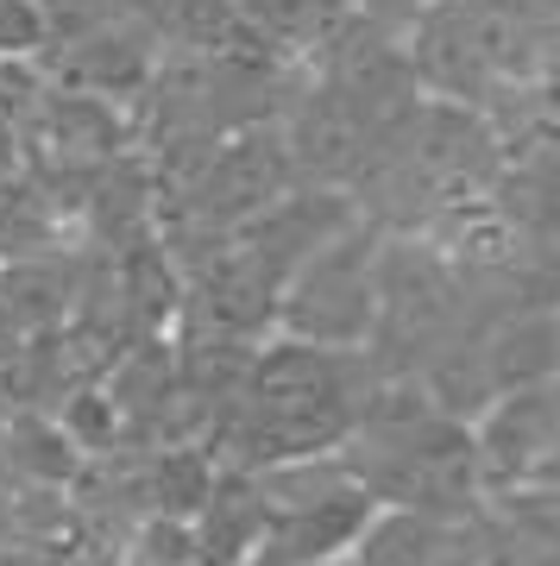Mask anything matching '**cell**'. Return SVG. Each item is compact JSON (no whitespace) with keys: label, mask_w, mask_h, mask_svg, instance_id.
<instances>
[{"label":"cell","mask_w":560,"mask_h":566,"mask_svg":"<svg viewBox=\"0 0 560 566\" xmlns=\"http://www.w3.org/2000/svg\"><path fill=\"white\" fill-rule=\"evenodd\" d=\"M372 385H378V365L365 359V346H309L271 334L201 447L215 453V465H240V472H265L302 453H334L353 434Z\"/></svg>","instance_id":"obj_1"},{"label":"cell","mask_w":560,"mask_h":566,"mask_svg":"<svg viewBox=\"0 0 560 566\" xmlns=\"http://www.w3.org/2000/svg\"><path fill=\"white\" fill-rule=\"evenodd\" d=\"M334 453L372 491V504L422 510V516H447V523H466L485 504L473 428L440 416L409 371L372 385L353 434Z\"/></svg>","instance_id":"obj_2"},{"label":"cell","mask_w":560,"mask_h":566,"mask_svg":"<svg viewBox=\"0 0 560 566\" xmlns=\"http://www.w3.org/2000/svg\"><path fill=\"white\" fill-rule=\"evenodd\" d=\"M378 240L384 227L360 214L328 245H315L283 277L271 334H290L309 346H365L372 315H378Z\"/></svg>","instance_id":"obj_3"},{"label":"cell","mask_w":560,"mask_h":566,"mask_svg":"<svg viewBox=\"0 0 560 566\" xmlns=\"http://www.w3.org/2000/svg\"><path fill=\"white\" fill-rule=\"evenodd\" d=\"M466 428H473V460H479L485 497L510 491V485H529L548 465V453L560 447V378L554 385L498 390Z\"/></svg>","instance_id":"obj_4"},{"label":"cell","mask_w":560,"mask_h":566,"mask_svg":"<svg viewBox=\"0 0 560 566\" xmlns=\"http://www.w3.org/2000/svg\"><path fill=\"white\" fill-rule=\"evenodd\" d=\"M372 491L360 479H341V485L315 491V497H302V504H283V510H265V554L283 566H321L346 554V547L360 542V528L372 523Z\"/></svg>","instance_id":"obj_5"},{"label":"cell","mask_w":560,"mask_h":566,"mask_svg":"<svg viewBox=\"0 0 560 566\" xmlns=\"http://www.w3.org/2000/svg\"><path fill=\"white\" fill-rule=\"evenodd\" d=\"M491 390L554 385L560 378V303H517L479 334Z\"/></svg>","instance_id":"obj_6"},{"label":"cell","mask_w":560,"mask_h":566,"mask_svg":"<svg viewBox=\"0 0 560 566\" xmlns=\"http://www.w3.org/2000/svg\"><path fill=\"white\" fill-rule=\"evenodd\" d=\"M189 535H196V566H240L252 547L265 542V491L252 472L240 465H220L208 497L189 516Z\"/></svg>","instance_id":"obj_7"},{"label":"cell","mask_w":560,"mask_h":566,"mask_svg":"<svg viewBox=\"0 0 560 566\" xmlns=\"http://www.w3.org/2000/svg\"><path fill=\"white\" fill-rule=\"evenodd\" d=\"M460 547H466V523L378 504L372 523L360 528V542L346 547V554H353L360 566H454Z\"/></svg>","instance_id":"obj_8"},{"label":"cell","mask_w":560,"mask_h":566,"mask_svg":"<svg viewBox=\"0 0 560 566\" xmlns=\"http://www.w3.org/2000/svg\"><path fill=\"white\" fill-rule=\"evenodd\" d=\"M485 510L498 516L517 542H529L536 554L560 560V485H510V491H491Z\"/></svg>","instance_id":"obj_9"},{"label":"cell","mask_w":560,"mask_h":566,"mask_svg":"<svg viewBox=\"0 0 560 566\" xmlns=\"http://www.w3.org/2000/svg\"><path fill=\"white\" fill-rule=\"evenodd\" d=\"M58 44V13L44 0H0V63H39Z\"/></svg>","instance_id":"obj_10"},{"label":"cell","mask_w":560,"mask_h":566,"mask_svg":"<svg viewBox=\"0 0 560 566\" xmlns=\"http://www.w3.org/2000/svg\"><path fill=\"white\" fill-rule=\"evenodd\" d=\"M529 485H560V447H554V453H548V465H541V472H536V479H529Z\"/></svg>","instance_id":"obj_11"},{"label":"cell","mask_w":560,"mask_h":566,"mask_svg":"<svg viewBox=\"0 0 560 566\" xmlns=\"http://www.w3.org/2000/svg\"><path fill=\"white\" fill-rule=\"evenodd\" d=\"M321 566H360V560H353V554H334V560H321Z\"/></svg>","instance_id":"obj_12"}]
</instances>
